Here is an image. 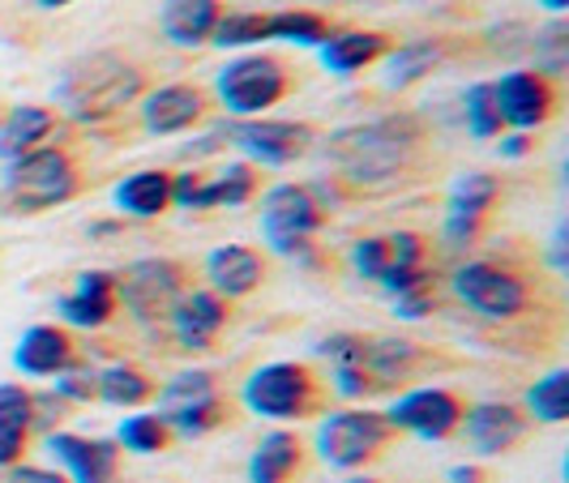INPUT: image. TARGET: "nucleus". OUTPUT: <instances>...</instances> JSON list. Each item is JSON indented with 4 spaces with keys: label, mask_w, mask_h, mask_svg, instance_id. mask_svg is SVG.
<instances>
[{
    "label": "nucleus",
    "mask_w": 569,
    "mask_h": 483,
    "mask_svg": "<svg viewBox=\"0 0 569 483\" xmlns=\"http://www.w3.org/2000/svg\"><path fill=\"white\" fill-rule=\"evenodd\" d=\"M420 142H425L420 120L395 112L330 133L326 138V159L335 163V171L347 184L377 193V189H390L395 180H402V171L411 168Z\"/></svg>",
    "instance_id": "nucleus-1"
},
{
    "label": "nucleus",
    "mask_w": 569,
    "mask_h": 483,
    "mask_svg": "<svg viewBox=\"0 0 569 483\" xmlns=\"http://www.w3.org/2000/svg\"><path fill=\"white\" fill-rule=\"evenodd\" d=\"M133 99H142V73L116 52L78 57L57 78V103L78 124H99L120 108H129Z\"/></svg>",
    "instance_id": "nucleus-2"
},
{
    "label": "nucleus",
    "mask_w": 569,
    "mask_h": 483,
    "mask_svg": "<svg viewBox=\"0 0 569 483\" xmlns=\"http://www.w3.org/2000/svg\"><path fill=\"white\" fill-rule=\"evenodd\" d=\"M78 193V168L60 145H34L4 163L0 205L9 214H43Z\"/></svg>",
    "instance_id": "nucleus-3"
},
{
    "label": "nucleus",
    "mask_w": 569,
    "mask_h": 483,
    "mask_svg": "<svg viewBox=\"0 0 569 483\" xmlns=\"http://www.w3.org/2000/svg\"><path fill=\"white\" fill-rule=\"evenodd\" d=\"M326 223V210L305 184H274L261 198V235L279 256H291L300 265H317L313 235Z\"/></svg>",
    "instance_id": "nucleus-4"
},
{
    "label": "nucleus",
    "mask_w": 569,
    "mask_h": 483,
    "mask_svg": "<svg viewBox=\"0 0 569 483\" xmlns=\"http://www.w3.org/2000/svg\"><path fill=\"white\" fill-rule=\"evenodd\" d=\"M240 399H244V406H249L253 415H261V420L287 424V420H305L317 406V381L305 364H296V360H274V364H261V369L249 372Z\"/></svg>",
    "instance_id": "nucleus-5"
},
{
    "label": "nucleus",
    "mask_w": 569,
    "mask_h": 483,
    "mask_svg": "<svg viewBox=\"0 0 569 483\" xmlns=\"http://www.w3.org/2000/svg\"><path fill=\"white\" fill-rule=\"evenodd\" d=\"M390 441V424L381 411H369V406H347V411H330L321 424H317V454L321 462L339 466V471H351L360 462H369L381 445Z\"/></svg>",
    "instance_id": "nucleus-6"
},
{
    "label": "nucleus",
    "mask_w": 569,
    "mask_h": 483,
    "mask_svg": "<svg viewBox=\"0 0 569 483\" xmlns=\"http://www.w3.org/2000/svg\"><path fill=\"white\" fill-rule=\"evenodd\" d=\"M112 283L116 304H124V313L138 321H154V316H168L171 304L180 300L184 270H180V261H168V256H142V261H129L120 274H112Z\"/></svg>",
    "instance_id": "nucleus-7"
},
{
    "label": "nucleus",
    "mask_w": 569,
    "mask_h": 483,
    "mask_svg": "<svg viewBox=\"0 0 569 483\" xmlns=\"http://www.w3.org/2000/svg\"><path fill=\"white\" fill-rule=\"evenodd\" d=\"M214 94L236 120H253L287 94V73L274 57H240L214 78Z\"/></svg>",
    "instance_id": "nucleus-8"
},
{
    "label": "nucleus",
    "mask_w": 569,
    "mask_h": 483,
    "mask_svg": "<svg viewBox=\"0 0 569 483\" xmlns=\"http://www.w3.org/2000/svg\"><path fill=\"white\" fill-rule=\"evenodd\" d=\"M455 295L488 321H510L527 309V283L497 261H467L455 270Z\"/></svg>",
    "instance_id": "nucleus-9"
},
{
    "label": "nucleus",
    "mask_w": 569,
    "mask_h": 483,
    "mask_svg": "<svg viewBox=\"0 0 569 483\" xmlns=\"http://www.w3.org/2000/svg\"><path fill=\"white\" fill-rule=\"evenodd\" d=\"M231 145H240L249 159H257L261 168H291L296 159H305L313 150L317 133L300 120H231L228 124Z\"/></svg>",
    "instance_id": "nucleus-10"
},
{
    "label": "nucleus",
    "mask_w": 569,
    "mask_h": 483,
    "mask_svg": "<svg viewBox=\"0 0 569 483\" xmlns=\"http://www.w3.org/2000/svg\"><path fill=\"white\" fill-rule=\"evenodd\" d=\"M381 415H386L390 432H411L420 441H446L462 420V402L441 385H420L390 402V411H381Z\"/></svg>",
    "instance_id": "nucleus-11"
},
{
    "label": "nucleus",
    "mask_w": 569,
    "mask_h": 483,
    "mask_svg": "<svg viewBox=\"0 0 569 483\" xmlns=\"http://www.w3.org/2000/svg\"><path fill=\"white\" fill-rule=\"evenodd\" d=\"M501 193L497 175L488 171H462L450 189V205H446V223H441V235L450 249H467L476 235H480V223L492 210V201Z\"/></svg>",
    "instance_id": "nucleus-12"
},
{
    "label": "nucleus",
    "mask_w": 569,
    "mask_h": 483,
    "mask_svg": "<svg viewBox=\"0 0 569 483\" xmlns=\"http://www.w3.org/2000/svg\"><path fill=\"white\" fill-rule=\"evenodd\" d=\"M48 454L69 471V483H112L120 466V445L108 436H78V432H48Z\"/></svg>",
    "instance_id": "nucleus-13"
},
{
    "label": "nucleus",
    "mask_w": 569,
    "mask_h": 483,
    "mask_svg": "<svg viewBox=\"0 0 569 483\" xmlns=\"http://www.w3.org/2000/svg\"><path fill=\"white\" fill-rule=\"evenodd\" d=\"M492 94H497V112H501V124H513L518 133L536 129L552 115V85L548 78H540L536 69H513V73H501V82H492Z\"/></svg>",
    "instance_id": "nucleus-14"
},
{
    "label": "nucleus",
    "mask_w": 569,
    "mask_h": 483,
    "mask_svg": "<svg viewBox=\"0 0 569 483\" xmlns=\"http://www.w3.org/2000/svg\"><path fill=\"white\" fill-rule=\"evenodd\" d=\"M168 325L180 351H210V342L228 325V300H219L214 291H180V300L168 313Z\"/></svg>",
    "instance_id": "nucleus-15"
},
{
    "label": "nucleus",
    "mask_w": 569,
    "mask_h": 483,
    "mask_svg": "<svg viewBox=\"0 0 569 483\" xmlns=\"http://www.w3.org/2000/svg\"><path fill=\"white\" fill-rule=\"evenodd\" d=\"M201 112H206V99H201L198 85L171 82V85H159V90L142 94V124H146V133H154V138L189 133L201 120Z\"/></svg>",
    "instance_id": "nucleus-16"
},
{
    "label": "nucleus",
    "mask_w": 569,
    "mask_h": 483,
    "mask_svg": "<svg viewBox=\"0 0 569 483\" xmlns=\"http://www.w3.org/2000/svg\"><path fill=\"white\" fill-rule=\"evenodd\" d=\"M116 283L108 270H86L78 274V283L69 295H60L57 300V313L64 325H73V330H99V325H108L116 316Z\"/></svg>",
    "instance_id": "nucleus-17"
},
{
    "label": "nucleus",
    "mask_w": 569,
    "mask_h": 483,
    "mask_svg": "<svg viewBox=\"0 0 569 483\" xmlns=\"http://www.w3.org/2000/svg\"><path fill=\"white\" fill-rule=\"evenodd\" d=\"M458 424L467 427V441L480 454H506L522 441L527 432V415L510 406V402H476Z\"/></svg>",
    "instance_id": "nucleus-18"
},
{
    "label": "nucleus",
    "mask_w": 569,
    "mask_h": 483,
    "mask_svg": "<svg viewBox=\"0 0 569 483\" xmlns=\"http://www.w3.org/2000/svg\"><path fill=\"white\" fill-rule=\"evenodd\" d=\"M206 279H210V291L219 300H240V295L261 286L266 265L249 244H223L206 256Z\"/></svg>",
    "instance_id": "nucleus-19"
},
{
    "label": "nucleus",
    "mask_w": 569,
    "mask_h": 483,
    "mask_svg": "<svg viewBox=\"0 0 569 483\" xmlns=\"http://www.w3.org/2000/svg\"><path fill=\"white\" fill-rule=\"evenodd\" d=\"M13 364L27 376H57L73 364V339L60 325H30L13 346Z\"/></svg>",
    "instance_id": "nucleus-20"
},
{
    "label": "nucleus",
    "mask_w": 569,
    "mask_h": 483,
    "mask_svg": "<svg viewBox=\"0 0 569 483\" xmlns=\"http://www.w3.org/2000/svg\"><path fill=\"white\" fill-rule=\"evenodd\" d=\"M390 52V43H386V34H377V30H330V39L317 48V57L321 64L330 69V73H339V78H351V73H360V69H369L372 60H381Z\"/></svg>",
    "instance_id": "nucleus-21"
},
{
    "label": "nucleus",
    "mask_w": 569,
    "mask_h": 483,
    "mask_svg": "<svg viewBox=\"0 0 569 483\" xmlns=\"http://www.w3.org/2000/svg\"><path fill=\"white\" fill-rule=\"evenodd\" d=\"M219 13H223L219 0H163L159 27L176 48H201V43H210Z\"/></svg>",
    "instance_id": "nucleus-22"
},
{
    "label": "nucleus",
    "mask_w": 569,
    "mask_h": 483,
    "mask_svg": "<svg viewBox=\"0 0 569 483\" xmlns=\"http://www.w3.org/2000/svg\"><path fill=\"white\" fill-rule=\"evenodd\" d=\"M112 201L116 210L129 214V219H159L171 205V175L154 168L133 171L112 189Z\"/></svg>",
    "instance_id": "nucleus-23"
},
{
    "label": "nucleus",
    "mask_w": 569,
    "mask_h": 483,
    "mask_svg": "<svg viewBox=\"0 0 569 483\" xmlns=\"http://www.w3.org/2000/svg\"><path fill=\"white\" fill-rule=\"evenodd\" d=\"M52 129H57V115L48 112V108H34V103L13 108V112L0 120V159L9 163V159L34 150L39 142H48Z\"/></svg>",
    "instance_id": "nucleus-24"
},
{
    "label": "nucleus",
    "mask_w": 569,
    "mask_h": 483,
    "mask_svg": "<svg viewBox=\"0 0 569 483\" xmlns=\"http://www.w3.org/2000/svg\"><path fill=\"white\" fill-rule=\"evenodd\" d=\"M30 436V390L22 385H0V466H18Z\"/></svg>",
    "instance_id": "nucleus-25"
},
{
    "label": "nucleus",
    "mask_w": 569,
    "mask_h": 483,
    "mask_svg": "<svg viewBox=\"0 0 569 483\" xmlns=\"http://www.w3.org/2000/svg\"><path fill=\"white\" fill-rule=\"evenodd\" d=\"M296 466H300V441H296V432L274 427V432H266L257 441L253 457H249V483H287Z\"/></svg>",
    "instance_id": "nucleus-26"
},
{
    "label": "nucleus",
    "mask_w": 569,
    "mask_h": 483,
    "mask_svg": "<svg viewBox=\"0 0 569 483\" xmlns=\"http://www.w3.org/2000/svg\"><path fill=\"white\" fill-rule=\"evenodd\" d=\"M257 193V175L249 163H228L219 175H201L193 210H219V205H244Z\"/></svg>",
    "instance_id": "nucleus-27"
},
{
    "label": "nucleus",
    "mask_w": 569,
    "mask_h": 483,
    "mask_svg": "<svg viewBox=\"0 0 569 483\" xmlns=\"http://www.w3.org/2000/svg\"><path fill=\"white\" fill-rule=\"evenodd\" d=\"M150 394H154L150 376L142 369H133V364H108L103 372H94V399H103L108 406L133 411V406L150 402Z\"/></svg>",
    "instance_id": "nucleus-28"
},
{
    "label": "nucleus",
    "mask_w": 569,
    "mask_h": 483,
    "mask_svg": "<svg viewBox=\"0 0 569 483\" xmlns=\"http://www.w3.org/2000/svg\"><path fill=\"white\" fill-rule=\"evenodd\" d=\"M441 64V43L437 39H411V43H399L390 60H386V85L390 90H407L416 85L425 73H432Z\"/></svg>",
    "instance_id": "nucleus-29"
},
{
    "label": "nucleus",
    "mask_w": 569,
    "mask_h": 483,
    "mask_svg": "<svg viewBox=\"0 0 569 483\" xmlns=\"http://www.w3.org/2000/svg\"><path fill=\"white\" fill-rule=\"evenodd\" d=\"M416 360H420V351L402 339L365 342V372L372 376V385H377V390H381V385H390V381H399V376H407V372L416 369Z\"/></svg>",
    "instance_id": "nucleus-30"
},
{
    "label": "nucleus",
    "mask_w": 569,
    "mask_h": 483,
    "mask_svg": "<svg viewBox=\"0 0 569 483\" xmlns=\"http://www.w3.org/2000/svg\"><path fill=\"white\" fill-rule=\"evenodd\" d=\"M266 39L296 43V48H321L330 39V22L321 13H309V9H283V13L266 18Z\"/></svg>",
    "instance_id": "nucleus-31"
},
{
    "label": "nucleus",
    "mask_w": 569,
    "mask_h": 483,
    "mask_svg": "<svg viewBox=\"0 0 569 483\" xmlns=\"http://www.w3.org/2000/svg\"><path fill=\"white\" fill-rule=\"evenodd\" d=\"M527 411L540 424H566L569 420V372L552 369L527 390Z\"/></svg>",
    "instance_id": "nucleus-32"
},
{
    "label": "nucleus",
    "mask_w": 569,
    "mask_h": 483,
    "mask_svg": "<svg viewBox=\"0 0 569 483\" xmlns=\"http://www.w3.org/2000/svg\"><path fill=\"white\" fill-rule=\"evenodd\" d=\"M266 39V13H249V9H228L219 13V22L210 30V43L214 48H253Z\"/></svg>",
    "instance_id": "nucleus-33"
},
{
    "label": "nucleus",
    "mask_w": 569,
    "mask_h": 483,
    "mask_svg": "<svg viewBox=\"0 0 569 483\" xmlns=\"http://www.w3.org/2000/svg\"><path fill=\"white\" fill-rule=\"evenodd\" d=\"M214 399V376L206 369H193V372H176L168 385L159 390V420L171 415V411H184V406H193V402H206Z\"/></svg>",
    "instance_id": "nucleus-34"
},
{
    "label": "nucleus",
    "mask_w": 569,
    "mask_h": 483,
    "mask_svg": "<svg viewBox=\"0 0 569 483\" xmlns=\"http://www.w3.org/2000/svg\"><path fill=\"white\" fill-rule=\"evenodd\" d=\"M531 52H536V73L540 78H561L569 69V27L561 18H552L543 30L531 34Z\"/></svg>",
    "instance_id": "nucleus-35"
},
{
    "label": "nucleus",
    "mask_w": 569,
    "mask_h": 483,
    "mask_svg": "<svg viewBox=\"0 0 569 483\" xmlns=\"http://www.w3.org/2000/svg\"><path fill=\"white\" fill-rule=\"evenodd\" d=\"M462 115H467V129L471 138H497L501 133V112H497V94H492V82H471L467 94H462Z\"/></svg>",
    "instance_id": "nucleus-36"
},
{
    "label": "nucleus",
    "mask_w": 569,
    "mask_h": 483,
    "mask_svg": "<svg viewBox=\"0 0 569 483\" xmlns=\"http://www.w3.org/2000/svg\"><path fill=\"white\" fill-rule=\"evenodd\" d=\"M168 424L159 415H124V424L116 432V445H124L129 454H159L168 450Z\"/></svg>",
    "instance_id": "nucleus-37"
},
{
    "label": "nucleus",
    "mask_w": 569,
    "mask_h": 483,
    "mask_svg": "<svg viewBox=\"0 0 569 483\" xmlns=\"http://www.w3.org/2000/svg\"><path fill=\"white\" fill-rule=\"evenodd\" d=\"M163 424H168V432H180V436H201V432L223 424V402H219V394L206 402H193V406H184V411L163 415Z\"/></svg>",
    "instance_id": "nucleus-38"
},
{
    "label": "nucleus",
    "mask_w": 569,
    "mask_h": 483,
    "mask_svg": "<svg viewBox=\"0 0 569 483\" xmlns=\"http://www.w3.org/2000/svg\"><path fill=\"white\" fill-rule=\"evenodd\" d=\"M351 265H356V274H360V279L381 283V274L390 270L386 235H365V240H356V244H351Z\"/></svg>",
    "instance_id": "nucleus-39"
},
{
    "label": "nucleus",
    "mask_w": 569,
    "mask_h": 483,
    "mask_svg": "<svg viewBox=\"0 0 569 483\" xmlns=\"http://www.w3.org/2000/svg\"><path fill=\"white\" fill-rule=\"evenodd\" d=\"M52 394H57V399H64V402H90V399H94V372L82 369V364L73 360L69 369L57 372Z\"/></svg>",
    "instance_id": "nucleus-40"
},
{
    "label": "nucleus",
    "mask_w": 569,
    "mask_h": 483,
    "mask_svg": "<svg viewBox=\"0 0 569 483\" xmlns=\"http://www.w3.org/2000/svg\"><path fill=\"white\" fill-rule=\"evenodd\" d=\"M372 385V376L365 372V364H335V394L339 399H365Z\"/></svg>",
    "instance_id": "nucleus-41"
},
{
    "label": "nucleus",
    "mask_w": 569,
    "mask_h": 483,
    "mask_svg": "<svg viewBox=\"0 0 569 483\" xmlns=\"http://www.w3.org/2000/svg\"><path fill=\"white\" fill-rule=\"evenodd\" d=\"M395 313L402 316V321H420L425 313H432V295L425 291H402V295H395Z\"/></svg>",
    "instance_id": "nucleus-42"
},
{
    "label": "nucleus",
    "mask_w": 569,
    "mask_h": 483,
    "mask_svg": "<svg viewBox=\"0 0 569 483\" xmlns=\"http://www.w3.org/2000/svg\"><path fill=\"white\" fill-rule=\"evenodd\" d=\"M198 189H201L198 171H180V175H171V205H180V210H193V198H198Z\"/></svg>",
    "instance_id": "nucleus-43"
},
{
    "label": "nucleus",
    "mask_w": 569,
    "mask_h": 483,
    "mask_svg": "<svg viewBox=\"0 0 569 483\" xmlns=\"http://www.w3.org/2000/svg\"><path fill=\"white\" fill-rule=\"evenodd\" d=\"M223 145H231L228 124H219V129H210V133H206V138H198L193 145H184V159H201V154H214V150H223Z\"/></svg>",
    "instance_id": "nucleus-44"
},
{
    "label": "nucleus",
    "mask_w": 569,
    "mask_h": 483,
    "mask_svg": "<svg viewBox=\"0 0 569 483\" xmlns=\"http://www.w3.org/2000/svg\"><path fill=\"white\" fill-rule=\"evenodd\" d=\"M4 483H69L60 471H43V466H9V480Z\"/></svg>",
    "instance_id": "nucleus-45"
},
{
    "label": "nucleus",
    "mask_w": 569,
    "mask_h": 483,
    "mask_svg": "<svg viewBox=\"0 0 569 483\" xmlns=\"http://www.w3.org/2000/svg\"><path fill=\"white\" fill-rule=\"evenodd\" d=\"M497 150H501V159H522V154L531 150V138H527V133H510V138H501Z\"/></svg>",
    "instance_id": "nucleus-46"
},
{
    "label": "nucleus",
    "mask_w": 569,
    "mask_h": 483,
    "mask_svg": "<svg viewBox=\"0 0 569 483\" xmlns=\"http://www.w3.org/2000/svg\"><path fill=\"white\" fill-rule=\"evenodd\" d=\"M566 240H569V231H566V223H561V228H557V235H552V270H566L569 265V256H566Z\"/></svg>",
    "instance_id": "nucleus-47"
},
{
    "label": "nucleus",
    "mask_w": 569,
    "mask_h": 483,
    "mask_svg": "<svg viewBox=\"0 0 569 483\" xmlns=\"http://www.w3.org/2000/svg\"><path fill=\"white\" fill-rule=\"evenodd\" d=\"M480 480H485L480 466H455V471H450V483H480Z\"/></svg>",
    "instance_id": "nucleus-48"
},
{
    "label": "nucleus",
    "mask_w": 569,
    "mask_h": 483,
    "mask_svg": "<svg viewBox=\"0 0 569 483\" xmlns=\"http://www.w3.org/2000/svg\"><path fill=\"white\" fill-rule=\"evenodd\" d=\"M536 4H543V9L552 13V18H561V13L569 9V0H536Z\"/></svg>",
    "instance_id": "nucleus-49"
},
{
    "label": "nucleus",
    "mask_w": 569,
    "mask_h": 483,
    "mask_svg": "<svg viewBox=\"0 0 569 483\" xmlns=\"http://www.w3.org/2000/svg\"><path fill=\"white\" fill-rule=\"evenodd\" d=\"M99 235H116V223H90V240H99Z\"/></svg>",
    "instance_id": "nucleus-50"
},
{
    "label": "nucleus",
    "mask_w": 569,
    "mask_h": 483,
    "mask_svg": "<svg viewBox=\"0 0 569 483\" xmlns=\"http://www.w3.org/2000/svg\"><path fill=\"white\" fill-rule=\"evenodd\" d=\"M39 9H64V4H73V0H34Z\"/></svg>",
    "instance_id": "nucleus-51"
},
{
    "label": "nucleus",
    "mask_w": 569,
    "mask_h": 483,
    "mask_svg": "<svg viewBox=\"0 0 569 483\" xmlns=\"http://www.w3.org/2000/svg\"><path fill=\"white\" fill-rule=\"evenodd\" d=\"M342 483H377V480H365V475H351V480H342Z\"/></svg>",
    "instance_id": "nucleus-52"
}]
</instances>
